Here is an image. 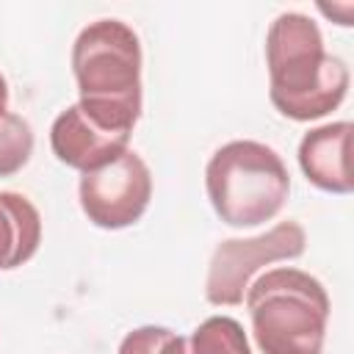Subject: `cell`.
<instances>
[{
	"instance_id": "1",
	"label": "cell",
	"mask_w": 354,
	"mask_h": 354,
	"mask_svg": "<svg viewBox=\"0 0 354 354\" xmlns=\"http://www.w3.org/2000/svg\"><path fill=\"white\" fill-rule=\"evenodd\" d=\"M268 97L293 122H313L332 113L348 91V66L326 53L313 17L282 11L266 33Z\"/></svg>"
},
{
	"instance_id": "2",
	"label": "cell",
	"mask_w": 354,
	"mask_h": 354,
	"mask_svg": "<svg viewBox=\"0 0 354 354\" xmlns=\"http://www.w3.org/2000/svg\"><path fill=\"white\" fill-rule=\"evenodd\" d=\"M77 105L100 124L133 133L141 116V41L122 19L88 22L72 44Z\"/></svg>"
},
{
	"instance_id": "3",
	"label": "cell",
	"mask_w": 354,
	"mask_h": 354,
	"mask_svg": "<svg viewBox=\"0 0 354 354\" xmlns=\"http://www.w3.org/2000/svg\"><path fill=\"white\" fill-rule=\"evenodd\" d=\"M254 343L263 354H321L329 321L326 288L307 271L282 266L246 290Z\"/></svg>"
},
{
	"instance_id": "4",
	"label": "cell",
	"mask_w": 354,
	"mask_h": 354,
	"mask_svg": "<svg viewBox=\"0 0 354 354\" xmlns=\"http://www.w3.org/2000/svg\"><path fill=\"white\" fill-rule=\"evenodd\" d=\"M205 188L216 216L243 230L271 221L285 207L290 174L277 149L252 138H238L210 155Z\"/></svg>"
},
{
	"instance_id": "5",
	"label": "cell",
	"mask_w": 354,
	"mask_h": 354,
	"mask_svg": "<svg viewBox=\"0 0 354 354\" xmlns=\"http://www.w3.org/2000/svg\"><path fill=\"white\" fill-rule=\"evenodd\" d=\"M304 249L307 232L299 221H279L252 238H227L210 254L205 299L216 307H235L243 301L260 268L279 260H296Z\"/></svg>"
},
{
	"instance_id": "6",
	"label": "cell",
	"mask_w": 354,
	"mask_h": 354,
	"mask_svg": "<svg viewBox=\"0 0 354 354\" xmlns=\"http://www.w3.org/2000/svg\"><path fill=\"white\" fill-rule=\"evenodd\" d=\"M80 210L100 230H124L136 224L152 199V174L141 155L124 149L116 160L86 171L77 185Z\"/></svg>"
},
{
	"instance_id": "7",
	"label": "cell",
	"mask_w": 354,
	"mask_h": 354,
	"mask_svg": "<svg viewBox=\"0 0 354 354\" xmlns=\"http://www.w3.org/2000/svg\"><path fill=\"white\" fill-rule=\"evenodd\" d=\"M130 144V133L111 130L91 119L77 102L61 111L50 127V147L53 155L80 174L94 171L111 160H116Z\"/></svg>"
},
{
	"instance_id": "8",
	"label": "cell",
	"mask_w": 354,
	"mask_h": 354,
	"mask_svg": "<svg viewBox=\"0 0 354 354\" xmlns=\"http://www.w3.org/2000/svg\"><path fill=\"white\" fill-rule=\"evenodd\" d=\"M351 122H329L313 127L299 141V166L315 188L326 194H351L354 180L348 169Z\"/></svg>"
},
{
	"instance_id": "9",
	"label": "cell",
	"mask_w": 354,
	"mask_h": 354,
	"mask_svg": "<svg viewBox=\"0 0 354 354\" xmlns=\"http://www.w3.org/2000/svg\"><path fill=\"white\" fill-rule=\"evenodd\" d=\"M39 243L41 216L36 205L17 191H0V271L28 263Z\"/></svg>"
},
{
	"instance_id": "10",
	"label": "cell",
	"mask_w": 354,
	"mask_h": 354,
	"mask_svg": "<svg viewBox=\"0 0 354 354\" xmlns=\"http://www.w3.org/2000/svg\"><path fill=\"white\" fill-rule=\"evenodd\" d=\"M188 354H252L243 326L230 315L205 318L188 337Z\"/></svg>"
},
{
	"instance_id": "11",
	"label": "cell",
	"mask_w": 354,
	"mask_h": 354,
	"mask_svg": "<svg viewBox=\"0 0 354 354\" xmlns=\"http://www.w3.org/2000/svg\"><path fill=\"white\" fill-rule=\"evenodd\" d=\"M33 155V130L19 113L0 116V177L17 174Z\"/></svg>"
},
{
	"instance_id": "12",
	"label": "cell",
	"mask_w": 354,
	"mask_h": 354,
	"mask_svg": "<svg viewBox=\"0 0 354 354\" xmlns=\"http://www.w3.org/2000/svg\"><path fill=\"white\" fill-rule=\"evenodd\" d=\"M119 354H188V337L166 326L147 324L122 337Z\"/></svg>"
},
{
	"instance_id": "13",
	"label": "cell",
	"mask_w": 354,
	"mask_h": 354,
	"mask_svg": "<svg viewBox=\"0 0 354 354\" xmlns=\"http://www.w3.org/2000/svg\"><path fill=\"white\" fill-rule=\"evenodd\" d=\"M3 113H8V83H6V77L0 75V116Z\"/></svg>"
}]
</instances>
